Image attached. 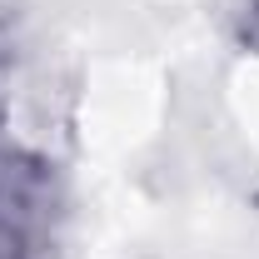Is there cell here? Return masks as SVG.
<instances>
[{"label":"cell","instance_id":"1","mask_svg":"<svg viewBox=\"0 0 259 259\" xmlns=\"http://www.w3.org/2000/svg\"><path fill=\"white\" fill-rule=\"evenodd\" d=\"M65 164L0 140V259H60Z\"/></svg>","mask_w":259,"mask_h":259},{"label":"cell","instance_id":"2","mask_svg":"<svg viewBox=\"0 0 259 259\" xmlns=\"http://www.w3.org/2000/svg\"><path fill=\"white\" fill-rule=\"evenodd\" d=\"M229 50L259 60V0H204Z\"/></svg>","mask_w":259,"mask_h":259}]
</instances>
